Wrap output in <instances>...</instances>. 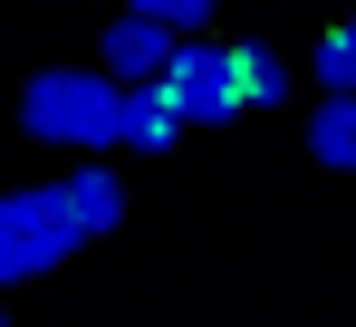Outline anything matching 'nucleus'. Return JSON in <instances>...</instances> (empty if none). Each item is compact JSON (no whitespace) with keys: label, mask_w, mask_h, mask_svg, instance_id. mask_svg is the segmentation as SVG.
<instances>
[{"label":"nucleus","mask_w":356,"mask_h":327,"mask_svg":"<svg viewBox=\"0 0 356 327\" xmlns=\"http://www.w3.org/2000/svg\"><path fill=\"white\" fill-rule=\"evenodd\" d=\"M19 125L39 135V145H77L87 164L106 154H164L183 125L174 106L154 97V87H116L106 67H39L29 87H19Z\"/></svg>","instance_id":"nucleus-1"},{"label":"nucleus","mask_w":356,"mask_h":327,"mask_svg":"<svg viewBox=\"0 0 356 327\" xmlns=\"http://www.w3.org/2000/svg\"><path fill=\"white\" fill-rule=\"evenodd\" d=\"M77 250H87V231L67 221V193H58V183L0 193V289H10V279L58 270V260H77Z\"/></svg>","instance_id":"nucleus-2"},{"label":"nucleus","mask_w":356,"mask_h":327,"mask_svg":"<svg viewBox=\"0 0 356 327\" xmlns=\"http://www.w3.org/2000/svg\"><path fill=\"white\" fill-rule=\"evenodd\" d=\"M154 97L174 106V125H232V115H250V87H241V49H232V39H183Z\"/></svg>","instance_id":"nucleus-3"},{"label":"nucleus","mask_w":356,"mask_h":327,"mask_svg":"<svg viewBox=\"0 0 356 327\" xmlns=\"http://www.w3.org/2000/svg\"><path fill=\"white\" fill-rule=\"evenodd\" d=\"M174 49H183L174 29H154L145 10H116V19H106V58H97V67H106L116 87H164Z\"/></svg>","instance_id":"nucleus-4"},{"label":"nucleus","mask_w":356,"mask_h":327,"mask_svg":"<svg viewBox=\"0 0 356 327\" xmlns=\"http://www.w3.org/2000/svg\"><path fill=\"white\" fill-rule=\"evenodd\" d=\"M58 193H67V221H77L87 241H106V231L125 221V183H116V164H77Z\"/></svg>","instance_id":"nucleus-5"},{"label":"nucleus","mask_w":356,"mask_h":327,"mask_svg":"<svg viewBox=\"0 0 356 327\" xmlns=\"http://www.w3.org/2000/svg\"><path fill=\"white\" fill-rule=\"evenodd\" d=\"M308 154L327 164V173H356V97H327V106L308 115Z\"/></svg>","instance_id":"nucleus-6"},{"label":"nucleus","mask_w":356,"mask_h":327,"mask_svg":"<svg viewBox=\"0 0 356 327\" xmlns=\"http://www.w3.org/2000/svg\"><path fill=\"white\" fill-rule=\"evenodd\" d=\"M318 87H327V97H356V19L318 39Z\"/></svg>","instance_id":"nucleus-7"},{"label":"nucleus","mask_w":356,"mask_h":327,"mask_svg":"<svg viewBox=\"0 0 356 327\" xmlns=\"http://www.w3.org/2000/svg\"><path fill=\"white\" fill-rule=\"evenodd\" d=\"M241 87H250V106H280V97H289V67L270 49H241Z\"/></svg>","instance_id":"nucleus-8"},{"label":"nucleus","mask_w":356,"mask_h":327,"mask_svg":"<svg viewBox=\"0 0 356 327\" xmlns=\"http://www.w3.org/2000/svg\"><path fill=\"white\" fill-rule=\"evenodd\" d=\"M125 10H145V19H154V29H202V19H212V0H125Z\"/></svg>","instance_id":"nucleus-9"}]
</instances>
